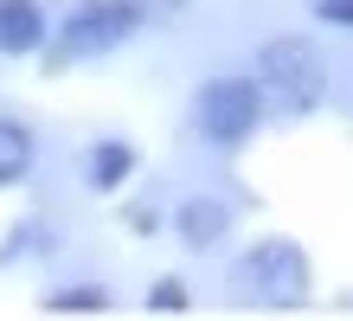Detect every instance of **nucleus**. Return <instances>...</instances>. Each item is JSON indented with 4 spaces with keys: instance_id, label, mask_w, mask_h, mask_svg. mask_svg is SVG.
Segmentation results:
<instances>
[{
    "instance_id": "1a4fd4ad",
    "label": "nucleus",
    "mask_w": 353,
    "mask_h": 321,
    "mask_svg": "<svg viewBox=\"0 0 353 321\" xmlns=\"http://www.w3.org/2000/svg\"><path fill=\"white\" fill-rule=\"evenodd\" d=\"M58 309H103V289H65Z\"/></svg>"
},
{
    "instance_id": "9d476101",
    "label": "nucleus",
    "mask_w": 353,
    "mask_h": 321,
    "mask_svg": "<svg viewBox=\"0 0 353 321\" xmlns=\"http://www.w3.org/2000/svg\"><path fill=\"white\" fill-rule=\"evenodd\" d=\"M321 19H334V26H353V0H315Z\"/></svg>"
},
{
    "instance_id": "f03ea898",
    "label": "nucleus",
    "mask_w": 353,
    "mask_h": 321,
    "mask_svg": "<svg viewBox=\"0 0 353 321\" xmlns=\"http://www.w3.org/2000/svg\"><path fill=\"white\" fill-rule=\"evenodd\" d=\"M257 77L263 90H276L289 110H315L321 103V84H327V64L308 39H270L263 58H257Z\"/></svg>"
},
{
    "instance_id": "7ed1b4c3",
    "label": "nucleus",
    "mask_w": 353,
    "mask_h": 321,
    "mask_svg": "<svg viewBox=\"0 0 353 321\" xmlns=\"http://www.w3.org/2000/svg\"><path fill=\"white\" fill-rule=\"evenodd\" d=\"M257 110H263V90L251 77H212L199 90V103H193V122H199L205 142L232 148V142H244L257 128Z\"/></svg>"
},
{
    "instance_id": "6e6552de",
    "label": "nucleus",
    "mask_w": 353,
    "mask_h": 321,
    "mask_svg": "<svg viewBox=\"0 0 353 321\" xmlns=\"http://www.w3.org/2000/svg\"><path fill=\"white\" fill-rule=\"evenodd\" d=\"M129 167H135V155H129L122 142L90 148V186H116V180H129Z\"/></svg>"
},
{
    "instance_id": "39448f33",
    "label": "nucleus",
    "mask_w": 353,
    "mask_h": 321,
    "mask_svg": "<svg viewBox=\"0 0 353 321\" xmlns=\"http://www.w3.org/2000/svg\"><path fill=\"white\" fill-rule=\"evenodd\" d=\"M39 39H46V19L32 0H0V52H32Z\"/></svg>"
},
{
    "instance_id": "423d86ee",
    "label": "nucleus",
    "mask_w": 353,
    "mask_h": 321,
    "mask_svg": "<svg viewBox=\"0 0 353 321\" xmlns=\"http://www.w3.org/2000/svg\"><path fill=\"white\" fill-rule=\"evenodd\" d=\"M219 231H225V206H219V200L180 206V238H186V244H219Z\"/></svg>"
},
{
    "instance_id": "f257e3e1",
    "label": "nucleus",
    "mask_w": 353,
    "mask_h": 321,
    "mask_svg": "<svg viewBox=\"0 0 353 321\" xmlns=\"http://www.w3.org/2000/svg\"><path fill=\"white\" fill-rule=\"evenodd\" d=\"M232 295H251V302H270V309H296L302 295H308V257H302L296 244H283V238L257 244V251L238 264Z\"/></svg>"
},
{
    "instance_id": "20e7f679",
    "label": "nucleus",
    "mask_w": 353,
    "mask_h": 321,
    "mask_svg": "<svg viewBox=\"0 0 353 321\" xmlns=\"http://www.w3.org/2000/svg\"><path fill=\"white\" fill-rule=\"evenodd\" d=\"M135 19H141L135 0H90V7L71 13V26H65V39H58V52H65V58H97V52L122 46V39L135 32Z\"/></svg>"
},
{
    "instance_id": "0eeeda50",
    "label": "nucleus",
    "mask_w": 353,
    "mask_h": 321,
    "mask_svg": "<svg viewBox=\"0 0 353 321\" xmlns=\"http://www.w3.org/2000/svg\"><path fill=\"white\" fill-rule=\"evenodd\" d=\"M26 167H32V135L19 122H0V186L26 180Z\"/></svg>"
}]
</instances>
